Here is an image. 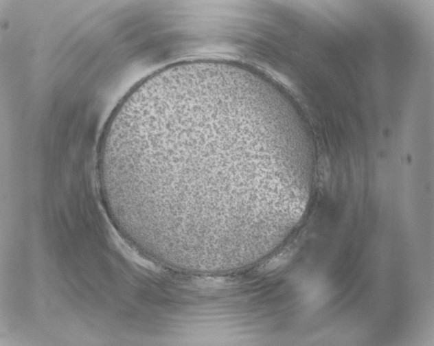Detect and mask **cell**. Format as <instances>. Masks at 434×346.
<instances>
[{
    "instance_id": "6da1fadb",
    "label": "cell",
    "mask_w": 434,
    "mask_h": 346,
    "mask_svg": "<svg viewBox=\"0 0 434 346\" xmlns=\"http://www.w3.org/2000/svg\"><path fill=\"white\" fill-rule=\"evenodd\" d=\"M282 131L260 105L233 90H159L109 124L98 178L162 227L232 233L277 208L298 181Z\"/></svg>"
}]
</instances>
